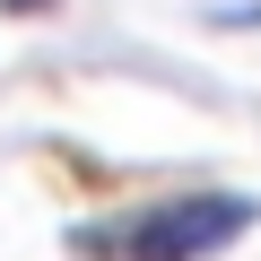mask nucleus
<instances>
[{
  "instance_id": "nucleus-1",
  "label": "nucleus",
  "mask_w": 261,
  "mask_h": 261,
  "mask_svg": "<svg viewBox=\"0 0 261 261\" xmlns=\"http://www.w3.org/2000/svg\"><path fill=\"white\" fill-rule=\"evenodd\" d=\"M244 226H252V200L209 192V200H174V209L140 218V226H130V244H140V261H200V252H218V244L244 235Z\"/></svg>"
}]
</instances>
